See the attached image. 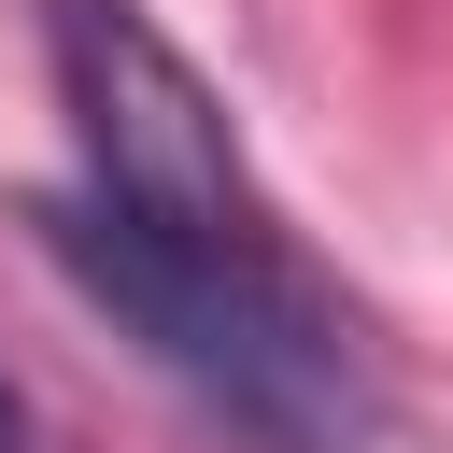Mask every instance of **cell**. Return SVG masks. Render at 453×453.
I'll use <instances>...</instances> for the list:
<instances>
[{"label":"cell","instance_id":"7a4b0ae2","mask_svg":"<svg viewBox=\"0 0 453 453\" xmlns=\"http://www.w3.org/2000/svg\"><path fill=\"white\" fill-rule=\"evenodd\" d=\"M42 57H57V113H71V198H99L142 241H198V255L283 241L269 184L241 170L226 99L142 0H42Z\"/></svg>","mask_w":453,"mask_h":453},{"label":"cell","instance_id":"6da1fadb","mask_svg":"<svg viewBox=\"0 0 453 453\" xmlns=\"http://www.w3.org/2000/svg\"><path fill=\"white\" fill-rule=\"evenodd\" d=\"M42 255L85 283V311H113L212 425H241L255 453H354L382 425V368H368V326L311 283L297 241H241V255H198V241H142L113 226L99 198L42 184L28 198Z\"/></svg>","mask_w":453,"mask_h":453},{"label":"cell","instance_id":"3957f363","mask_svg":"<svg viewBox=\"0 0 453 453\" xmlns=\"http://www.w3.org/2000/svg\"><path fill=\"white\" fill-rule=\"evenodd\" d=\"M0 453H57V439H42V411H28V382H0Z\"/></svg>","mask_w":453,"mask_h":453}]
</instances>
